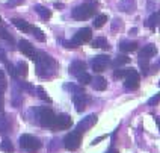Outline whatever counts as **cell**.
Masks as SVG:
<instances>
[{"mask_svg":"<svg viewBox=\"0 0 160 153\" xmlns=\"http://www.w3.org/2000/svg\"><path fill=\"white\" fill-rule=\"evenodd\" d=\"M20 145H21V149H24L27 150L29 153H35L36 150H39L41 149V143H39V140L35 138V136L32 135H21L20 136Z\"/></svg>","mask_w":160,"mask_h":153,"instance_id":"277c9868","label":"cell"},{"mask_svg":"<svg viewBox=\"0 0 160 153\" xmlns=\"http://www.w3.org/2000/svg\"><path fill=\"white\" fill-rule=\"evenodd\" d=\"M91 79H92V77H91L86 71L77 74V81H79L80 85H88V83H91Z\"/></svg>","mask_w":160,"mask_h":153,"instance_id":"484cf974","label":"cell"},{"mask_svg":"<svg viewBox=\"0 0 160 153\" xmlns=\"http://www.w3.org/2000/svg\"><path fill=\"white\" fill-rule=\"evenodd\" d=\"M30 32H32V35L35 36L38 41H45V35L42 34L41 29H38V27H35V26H30Z\"/></svg>","mask_w":160,"mask_h":153,"instance_id":"d4e9b609","label":"cell"},{"mask_svg":"<svg viewBox=\"0 0 160 153\" xmlns=\"http://www.w3.org/2000/svg\"><path fill=\"white\" fill-rule=\"evenodd\" d=\"M0 150L5 153H12L14 152V145H12V143L9 141L8 138H5V140L0 143Z\"/></svg>","mask_w":160,"mask_h":153,"instance_id":"44dd1931","label":"cell"},{"mask_svg":"<svg viewBox=\"0 0 160 153\" xmlns=\"http://www.w3.org/2000/svg\"><path fill=\"white\" fill-rule=\"evenodd\" d=\"M136 34H138V29H136V27L130 29V35H136Z\"/></svg>","mask_w":160,"mask_h":153,"instance_id":"60d3db41","label":"cell"},{"mask_svg":"<svg viewBox=\"0 0 160 153\" xmlns=\"http://www.w3.org/2000/svg\"><path fill=\"white\" fill-rule=\"evenodd\" d=\"M136 49H138V43H134V41H122V43L119 44V50H121V52H125V53L134 52Z\"/></svg>","mask_w":160,"mask_h":153,"instance_id":"ac0fdd59","label":"cell"},{"mask_svg":"<svg viewBox=\"0 0 160 153\" xmlns=\"http://www.w3.org/2000/svg\"><path fill=\"white\" fill-rule=\"evenodd\" d=\"M107 153H119V152H118L116 149H110V150H109V152H107Z\"/></svg>","mask_w":160,"mask_h":153,"instance_id":"b9f144b4","label":"cell"},{"mask_svg":"<svg viewBox=\"0 0 160 153\" xmlns=\"http://www.w3.org/2000/svg\"><path fill=\"white\" fill-rule=\"evenodd\" d=\"M0 38H2V40H5V41H8V43H14V38H12V35L9 34L5 27H0Z\"/></svg>","mask_w":160,"mask_h":153,"instance_id":"f546056e","label":"cell"},{"mask_svg":"<svg viewBox=\"0 0 160 153\" xmlns=\"http://www.w3.org/2000/svg\"><path fill=\"white\" fill-rule=\"evenodd\" d=\"M3 76H5V74H3V70H0V79H3Z\"/></svg>","mask_w":160,"mask_h":153,"instance_id":"ee69618b","label":"cell"},{"mask_svg":"<svg viewBox=\"0 0 160 153\" xmlns=\"http://www.w3.org/2000/svg\"><path fill=\"white\" fill-rule=\"evenodd\" d=\"M17 74H20V76H27V64L24 62V61L18 62V65H17Z\"/></svg>","mask_w":160,"mask_h":153,"instance_id":"4dcf8cb0","label":"cell"},{"mask_svg":"<svg viewBox=\"0 0 160 153\" xmlns=\"http://www.w3.org/2000/svg\"><path fill=\"white\" fill-rule=\"evenodd\" d=\"M159 87H160V82H159Z\"/></svg>","mask_w":160,"mask_h":153,"instance_id":"7dc6e473","label":"cell"},{"mask_svg":"<svg viewBox=\"0 0 160 153\" xmlns=\"http://www.w3.org/2000/svg\"><path fill=\"white\" fill-rule=\"evenodd\" d=\"M18 49H20V52H21L23 55H26L27 58H30V59H33V61H35L36 50H35V47L30 44L29 41H26V40H21V41L18 43Z\"/></svg>","mask_w":160,"mask_h":153,"instance_id":"8fae6325","label":"cell"},{"mask_svg":"<svg viewBox=\"0 0 160 153\" xmlns=\"http://www.w3.org/2000/svg\"><path fill=\"white\" fill-rule=\"evenodd\" d=\"M41 15V18L42 20H48V18L52 17V12H50V9H47V8H44V6H41V5H36L35 8H33Z\"/></svg>","mask_w":160,"mask_h":153,"instance_id":"ffe728a7","label":"cell"},{"mask_svg":"<svg viewBox=\"0 0 160 153\" xmlns=\"http://www.w3.org/2000/svg\"><path fill=\"white\" fill-rule=\"evenodd\" d=\"M54 112L52 111L50 108H41L39 109V115H38V118H39V124L44 127H52V124H53L54 121Z\"/></svg>","mask_w":160,"mask_h":153,"instance_id":"52a82bcc","label":"cell"},{"mask_svg":"<svg viewBox=\"0 0 160 153\" xmlns=\"http://www.w3.org/2000/svg\"><path fill=\"white\" fill-rule=\"evenodd\" d=\"M157 24H159V15L157 14H152L151 17L148 18V21H147V26L150 27V29H156Z\"/></svg>","mask_w":160,"mask_h":153,"instance_id":"f1b7e54d","label":"cell"},{"mask_svg":"<svg viewBox=\"0 0 160 153\" xmlns=\"http://www.w3.org/2000/svg\"><path fill=\"white\" fill-rule=\"evenodd\" d=\"M6 90V82L3 79H0V94H3V91Z\"/></svg>","mask_w":160,"mask_h":153,"instance_id":"8d00e7d4","label":"cell"},{"mask_svg":"<svg viewBox=\"0 0 160 153\" xmlns=\"http://www.w3.org/2000/svg\"><path fill=\"white\" fill-rule=\"evenodd\" d=\"M92 47L94 49H104V50H109V43H107L106 38H103V36H98L95 38L94 41H92Z\"/></svg>","mask_w":160,"mask_h":153,"instance_id":"d6986e66","label":"cell"},{"mask_svg":"<svg viewBox=\"0 0 160 153\" xmlns=\"http://www.w3.org/2000/svg\"><path fill=\"white\" fill-rule=\"evenodd\" d=\"M3 106H5V99L3 94H0V112H3Z\"/></svg>","mask_w":160,"mask_h":153,"instance_id":"f35d334b","label":"cell"},{"mask_svg":"<svg viewBox=\"0 0 160 153\" xmlns=\"http://www.w3.org/2000/svg\"><path fill=\"white\" fill-rule=\"evenodd\" d=\"M95 8H97V5L83 3V5H80V6L72 9V17L76 18V20H79V21L88 20V18H91L94 14H95V11H97Z\"/></svg>","mask_w":160,"mask_h":153,"instance_id":"3957f363","label":"cell"},{"mask_svg":"<svg viewBox=\"0 0 160 153\" xmlns=\"http://www.w3.org/2000/svg\"><path fill=\"white\" fill-rule=\"evenodd\" d=\"M36 74L41 77H52L56 73V62L44 52H36Z\"/></svg>","mask_w":160,"mask_h":153,"instance_id":"6da1fadb","label":"cell"},{"mask_svg":"<svg viewBox=\"0 0 160 153\" xmlns=\"http://www.w3.org/2000/svg\"><path fill=\"white\" fill-rule=\"evenodd\" d=\"M95 123H97V115L95 114H91V115H88L86 118H83L80 121L79 124H77V127H76V130L80 132V134H83V132L89 130L92 126H95Z\"/></svg>","mask_w":160,"mask_h":153,"instance_id":"30bf717a","label":"cell"},{"mask_svg":"<svg viewBox=\"0 0 160 153\" xmlns=\"http://www.w3.org/2000/svg\"><path fill=\"white\" fill-rule=\"evenodd\" d=\"M130 62V58L128 56H125V55H119L118 58H116L115 61L112 62V65L115 67V68H118V67H121V65H124V64H128Z\"/></svg>","mask_w":160,"mask_h":153,"instance_id":"7402d4cb","label":"cell"},{"mask_svg":"<svg viewBox=\"0 0 160 153\" xmlns=\"http://www.w3.org/2000/svg\"><path fill=\"white\" fill-rule=\"evenodd\" d=\"M157 67H160V61H159V62H157Z\"/></svg>","mask_w":160,"mask_h":153,"instance_id":"f6af8a7d","label":"cell"},{"mask_svg":"<svg viewBox=\"0 0 160 153\" xmlns=\"http://www.w3.org/2000/svg\"><path fill=\"white\" fill-rule=\"evenodd\" d=\"M118 8L121 9L122 12L132 14V12L136 11V0H121L118 3Z\"/></svg>","mask_w":160,"mask_h":153,"instance_id":"4fadbf2b","label":"cell"},{"mask_svg":"<svg viewBox=\"0 0 160 153\" xmlns=\"http://www.w3.org/2000/svg\"><path fill=\"white\" fill-rule=\"evenodd\" d=\"M91 38H92V30H91L89 27H83V29H80L79 32L72 36L71 41H65L63 44H65L67 49H76V47H79L80 44L91 41Z\"/></svg>","mask_w":160,"mask_h":153,"instance_id":"7a4b0ae2","label":"cell"},{"mask_svg":"<svg viewBox=\"0 0 160 153\" xmlns=\"http://www.w3.org/2000/svg\"><path fill=\"white\" fill-rule=\"evenodd\" d=\"M154 120H156V123H157V124H159V127H160V117H156Z\"/></svg>","mask_w":160,"mask_h":153,"instance_id":"7bdbcfd3","label":"cell"},{"mask_svg":"<svg viewBox=\"0 0 160 153\" xmlns=\"http://www.w3.org/2000/svg\"><path fill=\"white\" fill-rule=\"evenodd\" d=\"M21 102H23V97H21V94H20V91H15V94L12 96V105L15 106V108H18L20 105H21Z\"/></svg>","mask_w":160,"mask_h":153,"instance_id":"d6a6232c","label":"cell"},{"mask_svg":"<svg viewBox=\"0 0 160 153\" xmlns=\"http://www.w3.org/2000/svg\"><path fill=\"white\" fill-rule=\"evenodd\" d=\"M9 120L5 115H0V134H5L9 130Z\"/></svg>","mask_w":160,"mask_h":153,"instance_id":"4316f807","label":"cell"},{"mask_svg":"<svg viewBox=\"0 0 160 153\" xmlns=\"http://www.w3.org/2000/svg\"><path fill=\"white\" fill-rule=\"evenodd\" d=\"M110 64V58L107 55H98L92 59V70L97 73H101L106 70V67Z\"/></svg>","mask_w":160,"mask_h":153,"instance_id":"ba28073f","label":"cell"},{"mask_svg":"<svg viewBox=\"0 0 160 153\" xmlns=\"http://www.w3.org/2000/svg\"><path fill=\"white\" fill-rule=\"evenodd\" d=\"M157 15H159V20H160V12H159V14H157Z\"/></svg>","mask_w":160,"mask_h":153,"instance_id":"bcb514c9","label":"cell"},{"mask_svg":"<svg viewBox=\"0 0 160 153\" xmlns=\"http://www.w3.org/2000/svg\"><path fill=\"white\" fill-rule=\"evenodd\" d=\"M80 143H82V134L77 132V130L68 134V135L63 138V145H65L67 150H76V149H79Z\"/></svg>","mask_w":160,"mask_h":153,"instance_id":"5b68a950","label":"cell"},{"mask_svg":"<svg viewBox=\"0 0 160 153\" xmlns=\"http://www.w3.org/2000/svg\"><path fill=\"white\" fill-rule=\"evenodd\" d=\"M6 61V53L3 49H0V62H5Z\"/></svg>","mask_w":160,"mask_h":153,"instance_id":"74e56055","label":"cell"},{"mask_svg":"<svg viewBox=\"0 0 160 153\" xmlns=\"http://www.w3.org/2000/svg\"><path fill=\"white\" fill-rule=\"evenodd\" d=\"M157 53V47L154 44H148L145 45L142 50H141V53H139V58H147V59H151L152 56H156Z\"/></svg>","mask_w":160,"mask_h":153,"instance_id":"5bb4252c","label":"cell"},{"mask_svg":"<svg viewBox=\"0 0 160 153\" xmlns=\"http://www.w3.org/2000/svg\"><path fill=\"white\" fill-rule=\"evenodd\" d=\"M130 71H132V68H119V70H115V71H113V77H115V79L125 77Z\"/></svg>","mask_w":160,"mask_h":153,"instance_id":"83f0119b","label":"cell"},{"mask_svg":"<svg viewBox=\"0 0 160 153\" xmlns=\"http://www.w3.org/2000/svg\"><path fill=\"white\" fill-rule=\"evenodd\" d=\"M91 83H92V88L95 91H104L107 87L106 79L101 77V76H97L95 79H91Z\"/></svg>","mask_w":160,"mask_h":153,"instance_id":"9a60e30c","label":"cell"},{"mask_svg":"<svg viewBox=\"0 0 160 153\" xmlns=\"http://www.w3.org/2000/svg\"><path fill=\"white\" fill-rule=\"evenodd\" d=\"M104 138H106V135H103V136H98V138H95V140L92 141V144H94V145H95V144H98V143H100L101 140H104Z\"/></svg>","mask_w":160,"mask_h":153,"instance_id":"ab89813d","label":"cell"},{"mask_svg":"<svg viewBox=\"0 0 160 153\" xmlns=\"http://www.w3.org/2000/svg\"><path fill=\"white\" fill-rule=\"evenodd\" d=\"M12 24L20 29V30H23V32H30V24L27 23L26 20H21V18H12Z\"/></svg>","mask_w":160,"mask_h":153,"instance_id":"e0dca14e","label":"cell"},{"mask_svg":"<svg viewBox=\"0 0 160 153\" xmlns=\"http://www.w3.org/2000/svg\"><path fill=\"white\" fill-rule=\"evenodd\" d=\"M157 103H160V92L148 100V105H150V106H154V105H157Z\"/></svg>","mask_w":160,"mask_h":153,"instance_id":"e575fe53","label":"cell"},{"mask_svg":"<svg viewBox=\"0 0 160 153\" xmlns=\"http://www.w3.org/2000/svg\"><path fill=\"white\" fill-rule=\"evenodd\" d=\"M86 70V64L83 62V61H74V62L70 65V73L71 74H80V73H83Z\"/></svg>","mask_w":160,"mask_h":153,"instance_id":"2e32d148","label":"cell"},{"mask_svg":"<svg viewBox=\"0 0 160 153\" xmlns=\"http://www.w3.org/2000/svg\"><path fill=\"white\" fill-rule=\"evenodd\" d=\"M35 91H36V94H38V97H39V99H42V100H45V102H48V103H52V99L45 94V91H44L42 87H38Z\"/></svg>","mask_w":160,"mask_h":153,"instance_id":"1f68e13d","label":"cell"},{"mask_svg":"<svg viewBox=\"0 0 160 153\" xmlns=\"http://www.w3.org/2000/svg\"><path fill=\"white\" fill-rule=\"evenodd\" d=\"M139 81H141V77H139L138 71L134 68H132V71L124 77V87L127 90H136L139 87Z\"/></svg>","mask_w":160,"mask_h":153,"instance_id":"9c48e42d","label":"cell"},{"mask_svg":"<svg viewBox=\"0 0 160 153\" xmlns=\"http://www.w3.org/2000/svg\"><path fill=\"white\" fill-rule=\"evenodd\" d=\"M107 21V15L106 14H100V15H97L95 17V20H94V27H97V29H100V27L104 26V23Z\"/></svg>","mask_w":160,"mask_h":153,"instance_id":"603a6c76","label":"cell"},{"mask_svg":"<svg viewBox=\"0 0 160 153\" xmlns=\"http://www.w3.org/2000/svg\"><path fill=\"white\" fill-rule=\"evenodd\" d=\"M5 64H6V70H8V73L12 76V77H15V76H17V68L9 62V61H5Z\"/></svg>","mask_w":160,"mask_h":153,"instance_id":"836d02e7","label":"cell"},{"mask_svg":"<svg viewBox=\"0 0 160 153\" xmlns=\"http://www.w3.org/2000/svg\"><path fill=\"white\" fill-rule=\"evenodd\" d=\"M0 21H2V18H0Z\"/></svg>","mask_w":160,"mask_h":153,"instance_id":"c3c4849f","label":"cell"},{"mask_svg":"<svg viewBox=\"0 0 160 153\" xmlns=\"http://www.w3.org/2000/svg\"><path fill=\"white\" fill-rule=\"evenodd\" d=\"M72 102H74L76 109H77L79 112H82L83 109L86 108V103H88V97H86L85 91H83V92H76V94H72Z\"/></svg>","mask_w":160,"mask_h":153,"instance_id":"7c38bea8","label":"cell"},{"mask_svg":"<svg viewBox=\"0 0 160 153\" xmlns=\"http://www.w3.org/2000/svg\"><path fill=\"white\" fill-rule=\"evenodd\" d=\"M150 59H147V58H139V67H141V70H142V74L143 76H147L148 74V70H150Z\"/></svg>","mask_w":160,"mask_h":153,"instance_id":"cb8c5ba5","label":"cell"},{"mask_svg":"<svg viewBox=\"0 0 160 153\" xmlns=\"http://www.w3.org/2000/svg\"><path fill=\"white\" fill-rule=\"evenodd\" d=\"M72 126V118L68 114H61L58 117H54V121L52 127L54 130H65V129H70Z\"/></svg>","mask_w":160,"mask_h":153,"instance_id":"8992f818","label":"cell"},{"mask_svg":"<svg viewBox=\"0 0 160 153\" xmlns=\"http://www.w3.org/2000/svg\"><path fill=\"white\" fill-rule=\"evenodd\" d=\"M118 27H121V20H119V18H115L113 23H112V30H116Z\"/></svg>","mask_w":160,"mask_h":153,"instance_id":"d590c367","label":"cell"}]
</instances>
